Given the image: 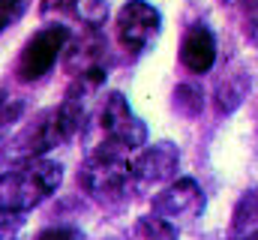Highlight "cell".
I'll list each match as a JSON object with an SVG mask.
<instances>
[{"label": "cell", "mask_w": 258, "mask_h": 240, "mask_svg": "<svg viewBox=\"0 0 258 240\" xmlns=\"http://www.w3.org/2000/svg\"><path fill=\"white\" fill-rule=\"evenodd\" d=\"M84 105L87 102L66 96L60 105L36 114L21 132H15L9 138V144L3 147V159L15 162V165H24V162L42 159L48 150L66 144L75 132L84 129Z\"/></svg>", "instance_id": "obj_1"}, {"label": "cell", "mask_w": 258, "mask_h": 240, "mask_svg": "<svg viewBox=\"0 0 258 240\" xmlns=\"http://www.w3.org/2000/svg\"><path fill=\"white\" fill-rule=\"evenodd\" d=\"M60 180H63L60 165L48 159L24 162L12 171H3L0 174V216L33 210L60 186Z\"/></svg>", "instance_id": "obj_2"}, {"label": "cell", "mask_w": 258, "mask_h": 240, "mask_svg": "<svg viewBox=\"0 0 258 240\" xmlns=\"http://www.w3.org/2000/svg\"><path fill=\"white\" fill-rule=\"evenodd\" d=\"M78 186L96 201H114L129 189V162L90 150L78 168Z\"/></svg>", "instance_id": "obj_3"}, {"label": "cell", "mask_w": 258, "mask_h": 240, "mask_svg": "<svg viewBox=\"0 0 258 240\" xmlns=\"http://www.w3.org/2000/svg\"><path fill=\"white\" fill-rule=\"evenodd\" d=\"M66 45H69V27H63V24H51V27H42L39 33H33L24 42L18 63H15L18 81H39L45 72H51V66L66 51Z\"/></svg>", "instance_id": "obj_4"}, {"label": "cell", "mask_w": 258, "mask_h": 240, "mask_svg": "<svg viewBox=\"0 0 258 240\" xmlns=\"http://www.w3.org/2000/svg\"><path fill=\"white\" fill-rule=\"evenodd\" d=\"M180 153L171 141H156L144 147L132 162H129V189L135 192H150V189H165L177 174Z\"/></svg>", "instance_id": "obj_5"}, {"label": "cell", "mask_w": 258, "mask_h": 240, "mask_svg": "<svg viewBox=\"0 0 258 240\" xmlns=\"http://www.w3.org/2000/svg\"><path fill=\"white\" fill-rule=\"evenodd\" d=\"M159 24L162 18L156 6H150L147 0H126L114 18V33L126 51H144L156 39Z\"/></svg>", "instance_id": "obj_6"}, {"label": "cell", "mask_w": 258, "mask_h": 240, "mask_svg": "<svg viewBox=\"0 0 258 240\" xmlns=\"http://www.w3.org/2000/svg\"><path fill=\"white\" fill-rule=\"evenodd\" d=\"M153 216L177 225V222H192L195 216H201L204 210V192L192 177L171 180L153 201H150Z\"/></svg>", "instance_id": "obj_7"}, {"label": "cell", "mask_w": 258, "mask_h": 240, "mask_svg": "<svg viewBox=\"0 0 258 240\" xmlns=\"http://www.w3.org/2000/svg\"><path fill=\"white\" fill-rule=\"evenodd\" d=\"M180 63L201 75V72H210L213 63H216V39L210 33V27L204 24H192L186 33H183V42H180Z\"/></svg>", "instance_id": "obj_8"}, {"label": "cell", "mask_w": 258, "mask_h": 240, "mask_svg": "<svg viewBox=\"0 0 258 240\" xmlns=\"http://www.w3.org/2000/svg\"><path fill=\"white\" fill-rule=\"evenodd\" d=\"M129 120H132V111H129V102L123 99V93H117V90L105 93L102 102H99V108L93 111V129H96V135H99L96 141L114 135L117 129L126 126ZM96 141H93V144H96Z\"/></svg>", "instance_id": "obj_9"}, {"label": "cell", "mask_w": 258, "mask_h": 240, "mask_svg": "<svg viewBox=\"0 0 258 240\" xmlns=\"http://www.w3.org/2000/svg\"><path fill=\"white\" fill-rule=\"evenodd\" d=\"M231 240H258V186L243 192L240 201L234 204Z\"/></svg>", "instance_id": "obj_10"}, {"label": "cell", "mask_w": 258, "mask_h": 240, "mask_svg": "<svg viewBox=\"0 0 258 240\" xmlns=\"http://www.w3.org/2000/svg\"><path fill=\"white\" fill-rule=\"evenodd\" d=\"M138 240H177V228L150 213L138 219Z\"/></svg>", "instance_id": "obj_11"}, {"label": "cell", "mask_w": 258, "mask_h": 240, "mask_svg": "<svg viewBox=\"0 0 258 240\" xmlns=\"http://www.w3.org/2000/svg\"><path fill=\"white\" fill-rule=\"evenodd\" d=\"M174 105L177 111H183L186 117H195L201 111V90L192 87V84H180L177 93H174Z\"/></svg>", "instance_id": "obj_12"}, {"label": "cell", "mask_w": 258, "mask_h": 240, "mask_svg": "<svg viewBox=\"0 0 258 240\" xmlns=\"http://www.w3.org/2000/svg\"><path fill=\"white\" fill-rule=\"evenodd\" d=\"M75 12H78V0H42V6H39V15L45 21L48 18H66Z\"/></svg>", "instance_id": "obj_13"}, {"label": "cell", "mask_w": 258, "mask_h": 240, "mask_svg": "<svg viewBox=\"0 0 258 240\" xmlns=\"http://www.w3.org/2000/svg\"><path fill=\"white\" fill-rule=\"evenodd\" d=\"M24 15V0H0V33Z\"/></svg>", "instance_id": "obj_14"}, {"label": "cell", "mask_w": 258, "mask_h": 240, "mask_svg": "<svg viewBox=\"0 0 258 240\" xmlns=\"http://www.w3.org/2000/svg\"><path fill=\"white\" fill-rule=\"evenodd\" d=\"M24 219L18 213H9V216H0V240H18Z\"/></svg>", "instance_id": "obj_15"}, {"label": "cell", "mask_w": 258, "mask_h": 240, "mask_svg": "<svg viewBox=\"0 0 258 240\" xmlns=\"http://www.w3.org/2000/svg\"><path fill=\"white\" fill-rule=\"evenodd\" d=\"M33 240H81V231H78V228L57 225V228H45V231H39Z\"/></svg>", "instance_id": "obj_16"}, {"label": "cell", "mask_w": 258, "mask_h": 240, "mask_svg": "<svg viewBox=\"0 0 258 240\" xmlns=\"http://www.w3.org/2000/svg\"><path fill=\"white\" fill-rule=\"evenodd\" d=\"M249 39L258 45V0H252V9H249V27H246Z\"/></svg>", "instance_id": "obj_17"}, {"label": "cell", "mask_w": 258, "mask_h": 240, "mask_svg": "<svg viewBox=\"0 0 258 240\" xmlns=\"http://www.w3.org/2000/svg\"><path fill=\"white\" fill-rule=\"evenodd\" d=\"M3 105H6V102H3V93H0V111H3Z\"/></svg>", "instance_id": "obj_18"}, {"label": "cell", "mask_w": 258, "mask_h": 240, "mask_svg": "<svg viewBox=\"0 0 258 240\" xmlns=\"http://www.w3.org/2000/svg\"><path fill=\"white\" fill-rule=\"evenodd\" d=\"M222 3H237V0H222Z\"/></svg>", "instance_id": "obj_19"}]
</instances>
